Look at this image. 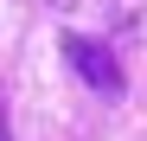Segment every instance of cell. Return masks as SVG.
Returning a JSON list of instances; mask_svg holds the SVG:
<instances>
[{
  "label": "cell",
  "mask_w": 147,
  "mask_h": 141,
  "mask_svg": "<svg viewBox=\"0 0 147 141\" xmlns=\"http://www.w3.org/2000/svg\"><path fill=\"white\" fill-rule=\"evenodd\" d=\"M64 64L77 70V77L96 90V96H115V90H121V64H115V52H109L102 39H83V32H70V39H64Z\"/></svg>",
  "instance_id": "1"
}]
</instances>
